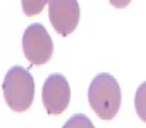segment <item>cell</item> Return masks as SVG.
Here are the masks:
<instances>
[{
  "label": "cell",
  "instance_id": "2",
  "mask_svg": "<svg viewBox=\"0 0 146 128\" xmlns=\"http://www.w3.org/2000/svg\"><path fill=\"white\" fill-rule=\"evenodd\" d=\"M36 84L29 70L14 66L11 67L3 81V94L7 105L16 113H24L30 108L34 100Z\"/></svg>",
  "mask_w": 146,
  "mask_h": 128
},
{
  "label": "cell",
  "instance_id": "1",
  "mask_svg": "<svg viewBox=\"0 0 146 128\" xmlns=\"http://www.w3.org/2000/svg\"><path fill=\"white\" fill-rule=\"evenodd\" d=\"M88 101L101 120H112L118 114L122 101L116 78L108 73L98 74L88 88Z\"/></svg>",
  "mask_w": 146,
  "mask_h": 128
},
{
  "label": "cell",
  "instance_id": "8",
  "mask_svg": "<svg viewBox=\"0 0 146 128\" xmlns=\"http://www.w3.org/2000/svg\"><path fill=\"white\" fill-rule=\"evenodd\" d=\"M62 128H95V127H94V124L91 123V120L87 115L75 114L62 125Z\"/></svg>",
  "mask_w": 146,
  "mask_h": 128
},
{
  "label": "cell",
  "instance_id": "4",
  "mask_svg": "<svg viewBox=\"0 0 146 128\" xmlns=\"http://www.w3.org/2000/svg\"><path fill=\"white\" fill-rule=\"evenodd\" d=\"M43 104L51 115H58L65 111L71 98V88L62 74H51L43 85Z\"/></svg>",
  "mask_w": 146,
  "mask_h": 128
},
{
  "label": "cell",
  "instance_id": "3",
  "mask_svg": "<svg viewBox=\"0 0 146 128\" xmlns=\"http://www.w3.org/2000/svg\"><path fill=\"white\" fill-rule=\"evenodd\" d=\"M23 51L24 57L33 66L48 63L54 51V44L43 24L34 23L26 29L23 34Z\"/></svg>",
  "mask_w": 146,
  "mask_h": 128
},
{
  "label": "cell",
  "instance_id": "6",
  "mask_svg": "<svg viewBox=\"0 0 146 128\" xmlns=\"http://www.w3.org/2000/svg\"><path fill=\"white\" fill-rule=\"evenodd\" d=\"M135 110L138 117L146 123V81L138 87L135 94Z\"/></svg>",
  "mask_w": 146,
  "mask_h": 128
},
{
  "label": "cell",
  "instance_id": "5",
  "mask_svg": "<svg viewBox=\"0 0 146 128\" xmlns=\"http://www.w3.org/2000/svg\"><path fill=\"white\" fill-rule=\"evenodd\" d=\"M48 16L60 36H70L80 21V4L77 0H50Z\"/></svg>",
  "mask_w": 146,
  "mask_h": 128
},
{
  "label": "cell",
  "instance_id": "9",
  "mask_svg": "<svg viewBox=\"0 0 146 128\" xmlns=\"http://www.w3.org/2000/svg\"><path fill=\"white\" fill-rule=\"evenodd\" d=\"M131 1H132V0H109V3H111L115 9H123V7H126Z\"/></svg>",
  "mask_w": 146,
  "mask_h": 128
},
{
  "label": "cell",
  "instance_id": "7",
  "mask_svg": "<svg viewBox=\"0 0 146 128\" xmlns=\"http://www.w3.org/2000/svg\"><path fill=\"white\" fill-rule=\"evenodd\" d=\"M50 0H21V7L26 16H36L43 11Z\"/></svg>",
  "mask_w": 146,
  "mask_h": 128
}]
</instances>
